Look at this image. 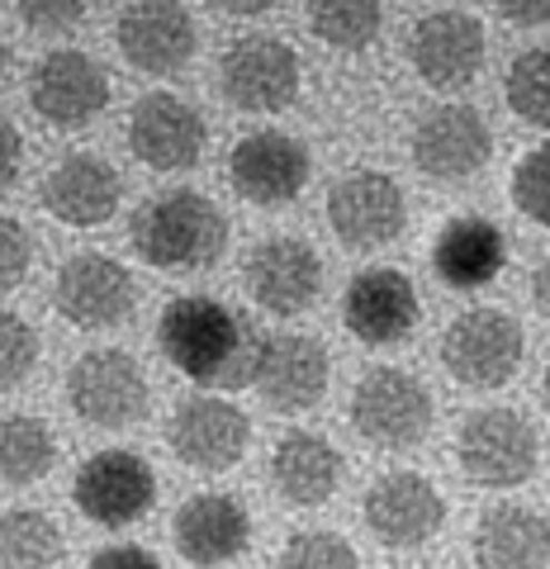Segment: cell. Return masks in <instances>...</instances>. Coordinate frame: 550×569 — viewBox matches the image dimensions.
<instances>
[{
	"mask_svg": "<svg viewBox=\"0 0 550 569\" xmlns=\"http://www.w3.org/2000/svg\"><path fill=\"white\" fill-rule=\"evenodd\" d=\"M72 503L96 527H133L157 503V475L138 451H96L77 470Z\"/></svg>",
	"mask_w": 550,
	"mask_h": 569,
	"instance_id": "30bf717a",
	"label": "cell"
},
{
	"mask_svg": "<svg viewBox=\"0 0 550 569\" xmlns=\"http://www.w3.org/2000/svg\"><path fill=\"white\" fill-rule=\"evenodd\" d=\"M276 569H361V565L351 541L337 537V531H294L286 550H280Z\"/></svg>",
	"mask_w": 550,
	"mask_h": 569,
	"instance_id": "4dcf8cb0",
	"label": "cell"
},
{
	"mask_svg": "<svg viewBox=\"0 0 550 569\" xmlns=\"http://www.w3.org/2000/svg\"><path fill=\"white\" fill-rule=\"evenodd\" d=\"M62 550V531L48 512L6 508V518H0V565L6 569H52Z\"/></svg>",
	"mask_w": 550,
	"mask_h": 569,
	"instance_id": "4316f807",
	"label": "cell"
},
{
	"mask_svg": "<svg viewBox=\"0 0 550 569\" xmlns=\"http://www.w3.org/2000/svg\"><path fill=\"white\" fill-rule=\"evenodd\" d=\"M242 290L252 295L257 309L294 318L313 309L318 290H323V261L304 238H266L242 261Z\"/></svg>",
	"mask_w": 550,
	"mask_h": 569,
	"instance_id": "5bb4252c",
	"label": "cell"
},
{
	"mask_svg": "<svg viewBox=\"0 0 550 569\" xmlns=\"http://www.w3.org/2000/svg\"><path fill=\"white\" fill-rule=\"evenodd\" d=\"M541 403H546V413H550V366H546V380H541Z\"/></svg>",
	"mask_w": 550,
	"mask_h": 569,
	"instance_id": "60d3db41",
	"label": "cell"
},
{
	"mask_svg": "<svg viewBox=\"0 0 550 569\" xmlns=\"http://www.w3.org/2000/svg\"><path fill=\"white\" fill-rule=\"evenodd\" d=\"M138 284L129 266L104 257V252H81L58 266L52 276V309L77 328H114L133 313Z\"/></svg>",
	"mask_w": 550,
	"mask_h": 569,
	"instance_id": "7c38bea8",
	"label": "cell"
},
{
	"mask_svg": "<svg viewBox=\"0 0 550 569\" xmlns=\"http://www.w3.org/2000/svg\"><path fill=\"white\" fill-rule=\"evenodd\" d=\"M247 441H252V422L228 399H190L167 422V447L176 460L204 475L233 470L247 456Z\"/></svg>",
	"mask_w": 550,
	"mask_h": 569,
	"instance_id": "ac0fdd59",
	"label": "cell"
},
{
	"mask_svg": "<svg viewBox=\"0 0 550 569\" xmlns=\"http://www.w3.org/2000/svg\"><path fill=\"white\" fill-rule=\"evenodd\" d=\"M380 0H309V29L318 43L357 52L380 33Z\"/></svg>",
	"mask_w": 550,
	"mask_h": 569,
	"instance_id": "f1b7e54d",
	"label": "cell"
},
{
	"mask_svg": "<svg viewBox=\"0 0 550 569\" xmlns=\"http://www.w3.org/2000/svg\"><path fill=\"white\" fill-rule=\"evenodd\" d=\"M219 14H233V20H252V14H266L276 0H209Z\"/></svg>",
	"mask_w": 550,
	"mask_h": 569,
	"instance_id": "f35d334b",
	"label": "cell"
},
{
	"mask_svg": "<svg viewBox=\"0 0 550 569\" xmlns=\"http://www.w3.org/2000/svg\"><path fill=\"white\" fill-rule=\"evenodd\" d=\"M503 96H508V110L522 123L550 129V43L527 48L512 58L508 77H503Z\"/></svg>",
	"mask_w": 550,
	"mask_h": 569,
	"instance_id": "f546056e",
	"label": "cell"
},
{
	"mask_svg": "<svg viewBox=\"0 0 550 569\" xmlns=\"http://www.w3.org/2000/svg\"><path fill=\"white\" fill-rule=\"evenodd\" d=\"M531 299H537V309L550 318V257L537 266V276H531Z\"/></svg>",
	"mask_w": 550,
	"mask_h": 569,
	"instance_id": "ab89813d",
	"label": "cell"
},
{
	"mask_svg": "<svg viewBox=\"0 0 550 569\" xmlns=\"http://www.w3.org/2000/svg\"><path fill=\"white\" fill-rule=\"evenodd\" d=\"M0 142H6V152H0V181L14 186V181H20V162H24V133H20V123H14V119L0 123Z\"/></svg>",
	"mask_w": 550,
	"mask_h": 569,
	"instance_id": "8d00e7d4",
	"label": "cell"
},
{
	"mask_svg": "<svg viewBox=\"0 0 550 569\" xmlns=\"http://www.w3.org/2000/svg\"><path fill=\"white\" fill-rule=\"evenodd\" d=\"M493 10L503 14L508 24H550V0H493Z\"/></svg>",
	"mask_w": 550,
	"mask_h": 569,
	"instance_id": "74e56055",
	"label": "cell"
},
{
	"mask_svg": "<svg viewBox=\"0 0 550 569\" xmlns=\"http://www.w3.org/2000/svg\"><path fill=\"white\" fill-rule=\"evenodd\" d=\"M366 527L370 537L389 550H413L428 546L447 527V498L428 475L413 470H389L366 489Z\"/></svg>",
	"mask_w": 550,
	"mask_h": 569,
	"instance_id": "9c48e42d",
	"label": "cell"
},
{
	"mask_svg": "<svg viewBox=\"0 0 550 569\" xmlns=\"http://www.w3.org/2000/svg\"><path fill=\"white\" fill-rule=\"evenodd\" d=\"M58 466V437L52 427L33 413H10L0 427V470L6 485H33Z\"/></svg>",
	"mask_w": 550,
	"mask_h": 569,
	"instance_id": "83f0119b",
	"label": "cell"
},
{
	"mask_svg": "<svg viewBox=\"0 0 550 569\" xmlns=\"http://www.w3.org/2000/svg\"><path fill=\"white\" fill-rule=\"evenodd\" d=\"M512 204L537 228H550V142L546 148H531L518 167H512Z\"/></svg>",
	"mask_w": 550,
	"mask_h": 569,
	"instance_id": "d6a6232c",
	"label": "cell"
},
{
	"mask_svg": "<svg viewBox=\"0 0 550 569\" xmlns=\"http://www.w3.org/2000/svg\"><path fill=\"white\" fill-rule=\"evenodd\" d=\"M171 541L186 565L219 569L247 550V541H252V518H247V508L233 493H194L181 503V512H176Z\"/></svg>",
	"mask_w": 550,
	"mask_h": 569,
	"instance_id": "603a6c76",
	"label": "cell"
},
{
	"mask_svg": "<svg viewBox=\"0 0 550 569\" xmlns=\"http://www.w3.org/2000/svg\"><path fill=\"white\" fill-rule=\"evenodd\" d=\"M114 43L129 58V67L148 71V77H171L194 58V20L181 0H129L119 10Z\"/></svg>",
	"mask_w": 550,
	"mask_h": 569,
	"instance_id": "e0dca14e",
	"label": "cell"
},
{
	"mask_svg": "<svg viewBox=\"0 0 550 569\" xmlns=\"http://www.w3.org/2000/svg\"><path fill=\"white\" fill-rule=\"evenodd\" d=\"M489 157H493V138L474 104H456V100L432 104V110L418 119L413 162L428 181H441V186L470 181L474 171H484Z\"/></svg>",
	"mask_w": 550,
	"mask_h": 569,
	"instance_id": "4fadbf2b",
	"label": "cell"
},
{
	"mask_svg": "<svg viewBox=\"0 0 550 569\" xmlns=\"http://www.w3.org/2000/svg\"><path fill=\"white\" fill-rule=\"evenodd\" d=\"M29 266H33V233L6 213V223H0V290H20Z\"/></svg>",
	"mask_w": 550,
	"mask_h": 569,
	"instance_id": "836d02e7",
	"label": "cell"
},
{
	"mask_svg": "<svg viewBox=\"0 0 550 569\" xmlns=\"http://www.w3.org/2000/svg\"><path fill=\"white\" fill-rule=\"evenodd\" d=\"M67 399H72L81 422L119 432V427H133L148 418L152 389H148L143 366H138L129 351L96 347L67 370Z\"/></svg>",
	"mask_w": 550,
	"mask_h": 569,
	"instance_id": "5b68a950",
	"label": "cell"
},
{
	"mask_svg": "<svg viewBox=\"0 0 550 569\" xmlns=\"http://www.w3.org/2000/svg\"><path fill=\"white\" fill-rule=\"evenodd\" d=\"M328 228L351 252L389 247L408 228L403 186L384 171H351L328 190Z\"/></svg>",
	"mask_w": 550,
	"mask_h": 569,
	"instance_id": "ba28073f",
	"label": "cell"
},
{
	"mask_svg": "<svg viewBox=\"0 0 550 569\" xmlns=\"http://www.w3.org/2000/svg\"><path fill=\"white\" fill-rule=\"evenodd\" d=\"M133 247L157 271H200V266L223 257L228 219L209 194L181 186V190H167L138 209Z\"/></svg>",
	"mask_w": 550,
	"mask_h": 569,
	"instance_id": "7a4b0ae2",
	"label": "cell"
},
{
	"mask_svg": "<svg viewBox=\"0 0 550 569\" xmlns=\"http://www.w3.org/2000/svg\"><path fill=\"white\" fill-rule=\"evenodd\" d=\"M456 460L484 489H518L541 466V437L518 408H474L460 422Z\"/></svg>",
	"mask_w": 550,
	"mask_h": 569,
	"instance_id": "3957f363",
	"label": "cell"
},
{
	"mask_svg": "<svg viewBox=\"0 0 550 569\" xmlns=\"http://www.w3.org/2000/svg\"><path fill=\"white\" fill-rule=\"evenodd\" d=\"M309 148L299 142L294 133H280V129H261V133H247L238 138L233 157H228V181L242 194L247 204H261V209H280L304 194L309 186Z\"/></svg>",
	"mask_w": 550,
	"mask_h": 569,
	"instance_id": "9a60e30c",
	"label": "cell"
},
{
	"mask_svg": "<svg viewBox=\"0 0 550 569\" xmlns=\"http://www.w3.org/2000/svg\"><path fill=\"white\" fill-rule=\"evenodd\" d=\"M347 332L366 347H399L422 318V299L413 280L394 266H370V271L351 276L342 299Z\"/></svg>",
	"mask_w": 550,
	"mask_h": 569,
	"instance_id": "ffe728a7",
	"label": "cell"
},
{
	"mask_svg": "<svg viewBox=\"0 0 550 569\" xmlns=\"http://www.w3.org/2000/svg\"><path fill=\"white\" fill-rule=\"evenodd\" d=\"M86 569H162L143 546H110V550H96Z\"/></svg>",
	"mask_w": 550,
	"mask_h": 569,
	"instance_id": "d590c367",
	"label": "cell"
},
{
	"mask_svg": "<svg viewBox=\"0 0 550 569\" xmlns=\"http://www.w3.org/2000/svg\"><path fill=\"white\" fill-rule=\"evenodd\" d=\"M408 58L432 91H460L484 67V24L466 10L422 14L408 33Z\"/></svg>",
	"mask_w": 550,
	"mask_h": 569,
	"instance_id": "d6986e66",
	"label": "cell"
},
{
	"mask_svg": "<svg viewBox=\"0 0 550 569\" xmlns=\"http://www.w3.org/2000/svg\"><path fill=\"white\" fill-rule=\"evenodd\" d=\"M14 10L29 29H72L86 20L91 0H14Z\"/></svg>",
	"mask_w": 550,
	"mask_h": 569,
	"instance_id": "e575fe53",
	"label": "cell"
},
{
	"mask_svg": "<svg viewBox=\"0 0 550 569\" xmlns=\"http://www.w3.org/2000/svg\"><path fill=\"white\" fill-rule=\"evenodd\" d=\"M342 475H347L342 451L318 432H290L271 451V485L294 508H323L342 489Z\"/></svg>",
	"mask_w": 550,
	"mask_h": 569,
	"instance_id": "cb8c5ba5",
	"label": "cell"
},
{
	"mask_svg": "<svg viewBox=\"0 0 550 569\" xmlns=\"http://www.w3.org/2000/svg\"><path fill=\"white\" fill-rule=\"evenodd\" d=\"M204 114L176 91H152L129 110V152L148 171H190L204 157Z\"/></svg>",
	"mask_w": 550,
	"mask_h": 569,
	"instance_id": "2e32d148",
	"label": "cell"
},
{
	"mask_svg": "<svg viewBox=\"0 0 550 569\" xmlns=\"http://www.w3.org/2000/svg\"><path fill=\"white\" fill-rule=\"evenodd\" d=\"M157 342L186 380L204 389H238L257 380L261 342L233 309L209 295L171 299L162 309V323H157Z\"/></svg>",
	"mask_w": 550,
	"mask_h": 569,
	"instance_id": "6da1fadb",
	"label": "cell"
},
{
	"mask_svg": "<svg viewBox=\"0 0 550 569\" xmlns=\"http://www.w3.org/2000/svg\"><path fill=\"white\" fill-rule=\"evenodd\" d=\"M299 81H304V71H299L294 48L271 39V33H247L219 62V91L242 114L290 110L299 96Z\"/></svg>",
	"mask_w": 550,
	"mask_h": 569,
	"instance_id": "52a82bcc",
	"label": "cell"
},
{
	"mask_svg": "<svg viewBox=\"0 0 550 569\" xmlns=\"http://www.w3.org/2000/svg\"><path fill=\"white\" fill-rule=\"evenodd\" d=\"M33 366H39V332H33V323L24 313L6 309V318H0V389H20Z\"/></svg>",
	"mask_w": 550,
	"mask_h": 569,
	"instance_id": "1f68e13d",
	"label": "cell"
},
{
	"mask_svg": "<svg viewBox=\"0 0 550 569\" xmlns=\"http://www.w3.org/2000/svg\"><path fill=\"white\" fill-rule=\"evenodd\" d=\"M474 565L479 569H546L550 565V522L541 512L503 503L474 522Z\"/></svg>",
	"mask_w": 550,
	"mask_h": 569,
	"instance_id": "484cf974",
	"label": "cell"
},
{
	"mask_svg": "<svg viewBox=\"0 0 550 569\" xmlns=\"http://www.w3.org/2000/svg\"><path fill=\"white\" fill-rule=\"evenodd\" d=\"M522 323L503 309H466L441 337V366L466 389H503L522 366Z\"/></svg>",
	"mask_w": 550,
	"mask_h": 569,
	"instance_id": "8992f818",
	"label": "cell"
},
{
	"mask_svg": "<svg viewBox=\"0 0 550 569\" xmlns=\"http://www.w3.org/2000/svg\"><path fill=\"white\" fill-rule=\"evenodd\" d=\"M43 209L67 228H100L114 219L123 200L119 171L96 152H67L58 167L43 176Z\"/></svg>",
	"mask_w": 550,
	"mask_h": 569,
	"instance_id": "7402d4cb",
	"label": "cell"
},
{
	"mask_svg": "<svg viewBox=\"0 0 550 569\" xmlns=\"http://www.w3.org/2000/svg\"><path fill=\"white\" fill-rule=\"evenodd\" d=\"M351 427L380 451H408L432 432V395L413 370L376 366L351 389Z\"/></svg>",
	"mask_w": 550,
	"mask_h": 569,
	"instance_id": "277c9868",
	"label": "cell"
},
{
	"mask_svg": "<svg viewBox=\"0 0 550 569\" xmlns=\"http://www.w3.org/2000/svg\"><path fill=\"white\" fill-rule=\"evenodd\" d=\"M508 261L503 228L489 219H451L432 242V271L451 284V290H479V284L499 280Z\"/></svg>",
	"mask_w": 550,
	"mask_h": 569,
	"instance_id": "d4e9b609",
	"label": "cell"
},
{
	"mask_svg": "<svg viewBox=\"0 0 550 569\" xmlns=\"http://www.w3.org/2000/svg\"><path fill=\"white\" fill-rule=\"evenodd\" d=\"M29 104L52 129H86L110 104V77L81 48H58L29 71Z\"/></svg>",
	"mask_w": 550,
	"mask_h": 569,
	"instance_id": "8fae6325",
	"label": "cell"
},
{
	"mask_svg": "<svg viewBox=\"0 0 550 569\" xmlns=\"http://www.w3.org/2000/svg\"><path fill=\"white\" fill-rule=\"evenodd\" d=\"M328 351L309 332H271L257 356V395L276 413H304L328 395Z\"/></svg>",
	"mask_w": 550,
	"mask_h": 569,
	"instance_id": "44dd1931",
	"label": "cell"
}]
</instances>
